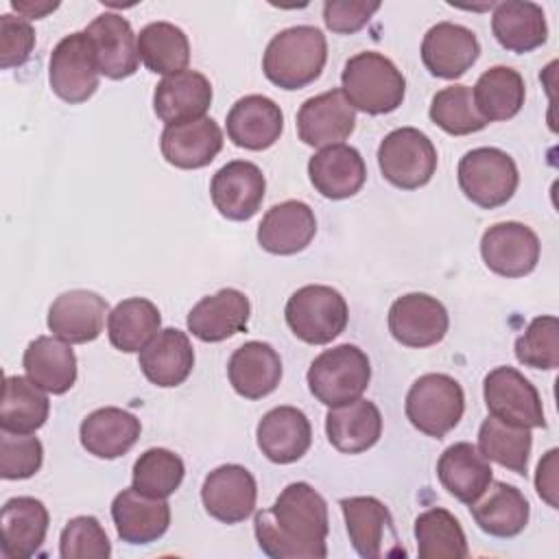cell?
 <instances>
[{"instance_id":"27","label":"cell","mask_w":559,"mask_h":559,"mask_svg":"<svg viewBox=\"0 0 559 559\" xmlns=\"http://www.w3.org/2000/svg\"><path fill=\"white\" fill-rule=\"evenodd\" d=\"M159 148L164 159L183 170H197L214 162L223 148V131L212 118L168 124L162 131Z\"/></svg>"},{"instance_id":"42","label":"cell","mask_w":559,"mask_h":559,"mask_svg":"<svg viewBox=\"0 0 559 559\" xmlns=\"http://www.w3.org/2000/svg\"><path fill=\"white\" fill-rule=\"evenodd\" d=\"M415 539L419 559H465L469 552L461 522L441 507L417 515Z\"/></svg>"},{"instance_id":"37","label":"cell","mask_w":559,"mask_h":559,"mask_svg":"<svg viewBox=\"0 0 559 559\" xmlns=\"http://www.w3.org/2000/svg\"><path fill=\"white\" fill-rule=\"evenodd\" d=\"M162 314L157 306L146 297H129L116 304L107 314V334L109 343L124 352H142L159 332Z\"/></svg>"},{"instance_id":"28","label":"cell","mask_w":559,"mask_h":559,"mask_svg":"<svg viewBox=\"0 0 559 559\" xmlns=\"http://www.w3.org/2000/svg\"><path fill=\"white\" fill-rule=\"evenodd\" d=\"M2 542L0 550L7 559L33 557L48 533V509L33 496L9 498L2 507Z\"/></svg>"},{"instance_id":"17","label":"cell","mask_w":559,"mask_h":559,"mask_svg":"<svg viewBox=\"0 0 559 559\" xmlns=\"http://www.w3.org/2000/svg\"><path fill=\"white\" fill-rule=\"evenodd\" d=\"M356 109L343 90H330L304 100L297 111V135L308 146L341 144L354 133Z\"/></svg>"},{"instance_id":"12","label":"cell","mask_w":559,"mask_h":559,"mask_svg":"<svg viewBox=\"0 0 559 559\" xmlns=\"http://www.w3.org/2000/svg\"><path fill=\"white\" fill-rule=\"evenodd\" d=\"M542 245L537 234L518 221L491 225L480 238V255L489 271L502 277H524L535 271Z\"/></svg>"},{"instance_id":"38","label":"cell","mask_w":559,"mask_h":559,"mask_svg":"<svg viewBox=\"0 0 559 559\" xmlns=\"http://www.w3.org/2000/svg\"><path fill=\"white\" fill-rule=\"evenodd\" d=\"M50 413L44 389L22 376H4L0 402V428L7 432L31 435L39 430Z\"/></svg>"},{"instance_id":"48","label":"cell","mask_w":559,"mask_h":559,"mask_svg":"<svg viewBox=\"0 0 559 559\" xmlns=\"http://www.w3.org/2000/svg\"><path fill=\"white\" fill-rule=\"evenodd\" d=\"M35 48V31L24 17L0 15V68L11 70L28 61Z\"/></svg>"},{"instance_id":"2","label":"cell","mask_w":559,"mask_h":559,"mask_svg":"<svg viewBox=\"0 0 559 559\" xmlns=\"http://www.w3.org/2000/svg\"><path fill=\"white\" fill-rule=\"evenodd\" d=\"M328 61V41L321 28L299 24L280 31L262 55L264 76L282 90H301L314 83Z\"/></svg>"},{"instance_id":"7","label":"cell","mask_w":559,"mask_h":559,"mask_svg":"<svg viewBox=\"0 0 559 559\" xmlns=\"http://www.w3.org/2000/svg\"><path fill=\"white\" fill-rule=\"evenodd\" d=\"M404 411L419 432L441 439L459 426L465 411V395L452 376L424 373L411 384Z\"/></svg>"},{"instance_id":"50","label":"cell","mask_w":559,"mask_h":559,"mask_svg":"<svg viewBox=\"0 0 559 559\" xmlns=\"http://www.w3.org/2000/svg\"><path fill=\"white\" fill-rule=\"evenodd\" d=\"M557 450H548L546 456L537 465L535 489L542 500H546L552 509H557Z\"/></svg>"},{"instance_id":"19","label":"cell","mask_w":559,"mask_h":559,"mask_svg":"<svg viewBox=\"0 0 559 559\" xmlns=\"http://www.w3.org/2000/svg\"><path fill=\"white\" fill-rule=\"evenodd\" d=\"M85 35L94 46L100 74L114 81L135 74L140 63L138 37L127 17L120 13H100L87 24Z\"/></svg>"},{"instance_id":"22","label":"cell","mask_w":559,"mask_h":559,"mask_svg":"<svg viewBox=\"0 0 559 559\" xmlns=\"http://www.w3.org/2000/svg\"><path fill=\"white\" fill-rule=\"evenodd\" d=\"M255 441L260 452L277 465L299 461L312 443V426L297 406H275L258 421Z\"/></svg>"},{"instance_id":"29","label":"cell","mask_w":559,"mask_h":559,"mask_svg":"<svg viewBox=\"0 0 559 559\" xmlns=\"http://www.w3.org/2000/svg\"><path fill=\"white\" fill-rule=\"evenodd\" d=\"M138 365L151 384L162 389L179 386L192 373L194 349L186 332L177 328H164L140 352Z\"/></svg>"},{"instance_id":"24","label":"cell","mask_w":559,"mask_h":559,"mask_svg":"<svg viewBox=\"0 0 559 559\" xmlns=\"http://www.w3.org/2000/svg\"><path fill=\"white\" fill-rule=\"evenodd\" d=\"M308 177L321 197L341 201L360 192L367 179V166L354 146L341 142L323 146L310 157Z\"/></svg>"},{"instance_id":"35","label":"cell","mask_w":559,"mask_h":559,"mask_svg":"<svg viewBox=\"0 0 559 559\" xmlns=\"http://www.w3.org/2000/svg\"><path fill=\"white\" fill-rule=\"evenodd\" d=\"M325 435L343 454L367 452L382 435L380 408L360 397L343 406H332L325 415Z\"/></svg>"},{"instance_id":"44","label":"cell","mask_w":559,"mask_h":559,"mask_svg":"<svg viewBox=\"0 0 559 559\" xmlns=\"http://www.w3.org/2000/svg\"><path fill=\"white\" fill-rule=\"evenodd\" d=\"M183 474L186 467L179 454L166 448H148L133 463L131 487L151 498H168L179 489Z\"/></svg>"},{"instance_id":"47","label":"cell","mask_w":559,"mask_h":559,"mask_svg":"<svg viewBox=\"0 0 559 559\" xmlns=\"http://www.w3.org/2000/svg\"><path fill=\"white\" fill-rule=\"evenodd\" d=\"M44 463V445L33 435L7 432L0 437V476L4 480H24L39 472Z\"/></svg>"},{"instance_id":"4","label":"cell","mask_w":559,"mask_h":559,"mask_svg":"<svg viewBox=\"0 0 559 559\" xmlns=\"http://www.w3.org/2000/svg\"><path fill=\"white\" fill-rule=\"evenodd\" d=\"M310 393L325 406H343L358 400L371 380L367 354L349 343L321 352L306 373Z\"/></svg>"},{"instance_id":"49","label":"cell","mask_w":559,"mask_h":559,"mask_svg":"<svg viewBox=\"0 0 559 559\" xmlns=\"http://www.w3.org/2000/svg\"><path fill=\"white\" fill-rule=\"evenodd\" d=\"M380 9V2H349V0H328L323 4V22L332 33L352 35L360 31L373 13Z\"/></svg>"},{"instance_id":"9","label":"cell","mask_w":559,"mask_h":559,"mask_svg":"<svg viewBox=\"0 0 559 559\" xmlns=\"http://www.w3.org/2000/svg\"><path fill=\"white\" fill-rule=\"evenodd\" d=\"M98 63L94 46L85 31L66 35L50 52L48 81L52 92L70 103L79 105L92 98L98 87Z\"/></svg>"},{"instance_id":"23","label":"cell","mask_w":559,"mask_h":559,"mask_svg":"<svg viewBox=\"0 0 559 559\" xmlns=\"http://www.w3.org/2000/svg\"><path fill=\"white\" fill-rule=\"evenodd\" d=\"M111 520L122 542L135 546L153 544L170 526V504L166 498H151L129 487L116 493L111 502Z\"/></svg>"},{"instance_id":"34","label":"cell","mask_w":559,"mask_h":559,"mask_svg":"<svg viewBox=\"0 0 559 559\" xmlns=\"http://www.w3.org/2000/svg\"><path fill=\"white\" fill-rule=\"evenodd\" d=\"M26 378L52 395L68 393L76 382V356L70 343L57 336L33 338L22 358Z\"/></svg>"},{"instance_id":"14","label":"cell","mask_w":559,"mask_h":559,"mask_svg":"<svg viewBox=\"0 0 559 559\" xmlns=\"http://www.w3.org/2000/svg\"><path fill=\"white\" fill-rule=\"evenodd\" d=\"M266 192L262 170L247 159L227 162L218 168L210 183L214 207L227 221H249L258 214Z\"/></svg>"},{"instance_id":"3","label":"cell","mask_w":559,"mask_h":559,"mask_svg":"<svg viewBox=\"0 0 559 559\" xmlns=\"http://www.w3.org/2000/svg\"><path fill=\"white\" fill-rule=\"evenodd\" d=\"M341 90L354 109L369 116H382L402 105L406 79L389 57L376 50H365L345 61Z\"/></svg>"},{"instance_id":"46","label":"cell","mask_w":559,"mask_h":559,"mask_svg":"<svg viewBox=\"0 0 559 559\" xmlns=\"http://www.w3.org/2000/svg\"><path fill=\"white\" fill-rule=\"evenodd\" d=\"M59 555L61 559H107L111 544L94 515H76L61 531Z\"/></svg>"},{"instance_id":"43","label":"cell","mask_w":559,"mask_h":559,"mask_svg":"<svg viewBox=\"0 0 559 559\" xmlns=\"http://www.w3.org/2000/svg\"><path fill=\"white\" fill-rule=\"evenodd\" d=\"M428 116L450 135H469L487 127V120L476 109L472 87L459 83L448 85L432 96Z\"/></svg>"},{"instance_id":"6","label":"cell","mask_w":559,"mask_h":559,"mask_svg":"<svg viewBox=\"0 0 559 559\" xmlns=\"http://www.w3.org/2000/svg\"><path fill=\"white\" fill-rule=\"evenodd\" d=\"M456 179L461 192L474 205L493 210L511 201L520 183V173L509 153L496 146H478L461 157Z\"/></svg>"},{"instance_id":"33","label":"cell","mask_w":559,"mask_h":559,"mask_svg":"<svg viewBox=\"0 0 559 559\" xmlns=\"http://www.w3.org/2000/svg\"><path fill=\"white\" fill-rule=\"evenodd\" d=\"M437 476L450 496L469 507L489 487L493 472L476 445L459 441L441 452L437 461Z\"/></svg>"},{"instance_id":"30","label":"cell","mask_w":559,"mask_h":559,"mask_svg":"<svg viewBox=\"0 0 559 559\" xmlns=\"http://www.w3.org/2000/svg\"><path fill=\"white\" fill-rule=\"evenodd\" d=\"M227 378L234 391L247 400H262L273 393L282 380V358L273 345L249 341L240 345L229 362Z\"/></svg>"},{"instance_id":"16","label":"cell","mask_w":559,"mask_h":559,"mask_svg":"<svg viewBox=\"0 0 559 559\" xmlns=\"http://www.w3.org/2000/svg\"><path fill=\"white\" fill-rule=\"evenodd\" d=\"M480 44L472 28L454 22H437L421 39V61L432 76L454 81L478 59Z\"/></svg>"},{"instance_id":"20","label":"cell","mask_w":559,"mask_h":559,"mask_svg":"<svg viewBox=\"0 0 559 559\" xmlns=\"http://www.w3.org/2000/svg\"><path fill=\"white\" fill-rule=\"evenodd\" d=\"M227 138L238 148H271L284 131V114L280 105L262 94L238 98L227 111Z\"/></svg>"},{"instance_id":"18","label":"cell","mask_w":559,"mask_h":559,"mask_svg":"<svg viewBox=\"0 0 559 559\" xmlns=\"http://www.w3.org/2000/svg\"><path fill=\"white\" fill-rule=\"evenodd\" d=\"M109 314L107 299L94 290L74 288L61 293L48 308V330L66 343H90L100 336Z\"/></svg>"},{"instance_id":"32","label":"cell","mask_w":559,"mask_h":559,"mask_svg":"<svg viewBox=\"0 0 559 559\" xmlns=\"http://www.w3.org/2000/svg\"><path fill=\"white\" fill-rule=\"evenodd\" d=\"M469 511L480 531L502 539L520 535L531 518L526 496L502 480H491L483 496L469 504Z\"/></svg>"},{"instance_id":"45","label":"cell","mask_w":559,"mask_h":559,"mask_svg":"<svg viewBox=\"0 0 559 559\" xmlns=\"http://www.w3.org/2000/svg\"><path fill=\"white\" fill-rule=\"evenodd\" d=\"M515 358L524 367L557 369L559 367V323L552 314L535 317L524 334L515 341Z\"/></svg>"},{"instance_id":"13","label":"cell","mask_w":559,"mask_h":559,"mask_svg":"<svg viewBox=\"0 0 559 559\" xmlns=\"http://www.w3.org/2000/svg\"><path fill=\"white\" fill-rule=\"evenodd\" d=\"M450 328L445 306L428 293H408L389 308V332L404 347H430L443 341Z\"/></svg>"},{"instance_id":"11","label":"cell","mask_w":559,"mask_h":559,"mask_svg":"<svg viewBox=\"0 0 559 559\" xmlns=\"http://www.w3.org/2000/svg\"><path fill=\"white\" fill-rule=\"evenodd\" d=\"M483 397L491 417L524 428H546L537 389L513 367L491 369L483 380Z\"/></svg>"},{"instance_id":"25","label":"cell","mask_w":559,"mask_h":559,"mask_svg":"<svg viewBox=\"0 0 559 559\" xmlns=\"http://www.w3.org/2000/svg\"><path fill=\"white\" fill-rule=\"evenodd\" d=\"M317 234V218L308 203L290 199L266 210L258 225V245L273 255L304 251Z\"/></svg>"},{"instance_id":"51","label":"cell","mask_w":559,"mask_h":559,"mask_svg":"<svg viewBox=\"0 0 559 559\" xmlns=\"http://www.w3.org/2000/svg\"><path fill=\"white\" fill-rule=\"evenodd\" d=\"M59 7V2H33V0H13L11 9H15L24 20H39L48 13H52Z\"/></svg>"},{"instance_id":"5","label":"cell","mask_w":559,"mask_h":559,"mask_svg":"<svg viewBox=\"0 0 559 559\" xmlns=\"http://www.w3.org/2000/svg\"><path fill=\"white\" fill-rule=\"evenodd\" d=\"M284 317L299 341L308 345H325L347 328L349 308L336 288L308 284L288 297Z\"/></svg>"},{"instance_id":"26","label":"cell","mask_w":559,"mask_h":559,"mask_svg":"<svg viewBox=\"0 0 559 559\" xmlns=\"http://www.w3.org/2000/svg\"><path fill=\"white\" fill-rule=\"evenodd\" d=\"M212 105V83L197 70L164 76L153 92L155 116L168 124L205 118Z\"/></svg>"},{"instance_id":"36","label":"cell","mask_w":559,"mask_h":559,"mask_svg":"<svg viewBox=\"0 0 559 559\" xmlns=\"http://www.w3.org/2000/svg\"><path fill=\"white\" fill-rule=\"evenodd\" d=\"M491 33L509 52H531L546 44L548 24L544 9L528 0H507L493 7Z\"/></svg>"},{"instance_id":"40","label":"cell","mask_w":559,"mask_h":559,"mask_svg":"<svg viewBox=\"0 0 559 559\" xmlns=\"http://www.w3.org/2000/svg\"><path fill=\"white\" fill-rule=\"evenodd\" d=\"M138 55L155 74H177L190 63L188 35L170 22H151L138 35Z\"/></svg>"},{"instance_id":"1","label":"cell","mask_w":559,"mask_h":559,"mask_svg":"<svg viewBox=\"0 0 559 559\" xmlns=\"http://www.w3.org/2000/svg\"><path fill=\"white\" fill-rule=\"evenodd\" d=\"M258 546L273 559H323L328 555V502L308 483L286 485L253 518Z\"/></svg>"},{"instance_id":"21","label":"cell","mask_w":559,"mask_h":559,"mask_svg":"<svg viewBox=\"0 0 559 559\" xmlns=\"http://www.w3.org/2000/svg\"><path fill=\"white\" fill-rule=\"evenodd\" d=\"M251 304L238 288H221L203 297L188 312V330L203 343H221L247 330Z\"/></svg>"},{"instance_id":"41","label":"cell","mask_w":559,"mask_h":559,"mask_svg":"<svg viewBox=\"0 0 559 559\" xmlns=\"http://www.w3.org/2000/svg\"><path fill=\"white\" fill-rule=\"evenodd\" d=\"M533 448L531 428L487 417L478 428V452L520 476H526L528 456Z\"/></svg>"},{"instance_id":"15","label":"cell","mask_w":559,"mask_h":559,"mask_svg":"<svg viewBox=\"0 0 559 559\" xmlns=\"http://www.w3.org/2000/svg\"><path fill=\"white\" fill-rule=\"evenodd\" d=\"M255 500L258 485L253 474L236 463L212 469L201 487L205 511L223 524L245 522L255 511Z\"/></svg>"},{"instance_id":"10","label":"cell","mask_w":559,"mask_h":559,"mask_svg":"<svg viewBox=\"0 0 559 559\" xmlns=\"http://www.w3.org/2000/svg\"><path fill=\"white\" fill-rule=\"evenodd\" d=\"M338 507L345 518L347 535L354 550L365 559L404 557L391 511L373 496L341 498Z\"/></svg>"},{"instance_id":"31","label":"cell","mask_w":559,"mask_h":559,"mask_svg":"<svg viewBox=\"0 0 559 559\" xmlns=\"http://www.w3.org/2000/svg\"><path fill=\"white\" fill-rule=\"evenodd\" d=\"M140 419L118 406L92 411L79 428L81 445L96 459H118L127 454L140 439Z\"/></svg>"},{"instance_id":"8","label":"cell","mask_w":559,"mask_h":559,"mask_svg":"<svg viewBox=\"0 0 559 559\" xmlns=\"http://www.w3.org/2000/svg\"><path fill=\"white\" fill-rule=\"evenodd\" d=\"M378 166L391 186L417 190L426 186L437 170V148L432 140L415 127L393 129L378 146Z\"/></svg>"},{"instance_id":"39","label":"cell","mask_w":559,"mask_h":559,"mask_svg":"<svg viewBox=\"0 0 559 559\" xmlns=\"http://www.w3.org/2000/svg\"><path fill=\"white\" fill-rule=\"evenodd\" d=\"M472 96L478 114L487 122H500L511 120L522 109L526 85L518 70L509 66H493L478 76Z\"/></svg>"}]
</instances>
